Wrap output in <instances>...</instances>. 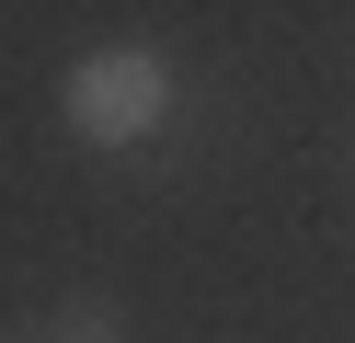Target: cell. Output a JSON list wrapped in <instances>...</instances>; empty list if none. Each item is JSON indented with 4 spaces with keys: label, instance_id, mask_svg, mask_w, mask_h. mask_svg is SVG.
<instances>
[{
    "label": "cell",
    "instance_id": "1",
    "mask_svg": "<svg viewBox=\"0 0 355 343\" xmlns=\"http://www.w3.org/2000/svg\"><path fill=\"white\" fill-rule=\"evenodd\" d=\"M58 103H69V126L92 137V149H138L172 114V58L161 46H92V58L58 80Z\"/></svg>",
    "mask_w": 355,
    "mask_h": 343
},
{
    "label": "cell",
    "instance_id": "2",
    "mask_svg": "<svg viewBox=\"0 0 355 343\" xmlns=\"http://www.w3.org/2000/svg\"><path fill=\"white\" fill-rule=\"evenodd\" d=\"M58 343H126V309H115V297H69Z\"/></svg>",
    "mask_w": 355,
    "mask_h": 343
}]
</instances>
